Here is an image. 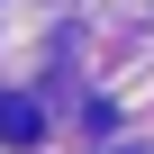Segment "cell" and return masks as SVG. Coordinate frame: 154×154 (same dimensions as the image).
Masks as SVG:
<instances>
[{
	"label": "cell",
	"instance_id": "cell-1",
	"mask_svg": "<svg viewBox=\"0 0 154 154\" xmlns=\"http://www.w3.org/2000/svg\"><path fill=\"white\" fill-rule=\"evenodd\" d=\"M36 127H45V109H36V100L0 91V145H36Z\"/></svg>",
	"mask_w": 154,
	"mask_h": 154
}]
</instances>
